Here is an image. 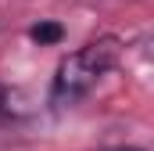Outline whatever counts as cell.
Returning <instances> with one entry per match:
<instances>
[{"instance_id": "277c9868", "label": "cell", "mask_w": 154, "mask_h": 151, "mask_svg": "<svg viewBox=\"0 0 154 151\" xmlns=\"http://www.w3.org/2000/svg\"><path fill=\"white\" fill-rule=\"evenodd\" d=\"M118 151H147V148H118Z\"/></svg>"}, {"instance_id": "3957f363", "label": "cell", "mask_w": 154, "mask_h": 151, "mask_svg": "<svg viewBox=\"0 0 154 151\" xmlns=\"http://www.w3.org/2000/svg\"><path fill=\"white\" fill-rule=\"evenodd\" d=\"M7 112H11V108H7V90L0 86V115H7Z\"/></svg>"}, {"instance_id": "7a4b0ae2", "label": "cell", "mask_w": 154, "mask_h": 151, "mask_svg": "<svg viewBox=\"0 0 154 151\" xmlns=\"http://www.w3.org/2000/svg\"><path fill=\"white\" fill-rule=\"evenodd\" d=\"M29 36L36 40V43H57V40L65 36V29H61L57 22H39V25L29 29Z\"/></svg>"}, {"instance_id": "6da1fadb", "label": "cell", "mask_w": 154, "mask_h": 151, "mask_svg": "<svg viewBox=\"0 0 154 151\" xmlns=\"http://www.w3.org/2000/svg\"><path fill=\"white\" fill-rule=\"evenodd\" d=\"M118 50H122V43L115 36H100V40H90L86 47H79L75 54H68L57 65V72H54L50 104L54 108H72V104H79L104 76L115 69Z\"/></svg>"}]
</instances>
